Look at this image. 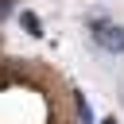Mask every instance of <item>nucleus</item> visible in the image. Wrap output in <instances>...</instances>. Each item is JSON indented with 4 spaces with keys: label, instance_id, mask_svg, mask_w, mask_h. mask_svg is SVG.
Returning <instances> with one entry per match:
<instances>
[{
    "label": "nucleus",
    "instance_id": "20e7f679",
    "mask_svg": "<svg viewBox=\"0 0 124 124\" xmlns=\"http://www.w3.org/2000/svg\"><path fill=\"white\" fill-rule=\"evenodd\" d=\"M8 8H12V4H8V0H0V16H8Z\"/></svg>",
    "mask_w": 124,
    "mask_h": 124
},
{
    "label": "nucleus",
    "instance_id": "f257e3e1",
    "mask_svg": "<svg viewBox=\"0 0 124 124\" xmlns=\"http://www.w3.org/2000/svg\"><path fill=\"white\" fill-rule=\"evenodd\" d=\"M89 35H93V43H97L101 50H108V54H124V23L105 19V16H93Z\"/></svg>",
    "mask_w": 124,
    "mask_h": 124
},
{
    "label": "nucleus",
    "instance_id": "39448f33",
    "mask_svg": "<svg viewBox=\"0 0 124 124\" xmlns=\"http://www.w3.org/2000/svg\"><path fill=\"white\" fill-rule=\"evenodd\" d=\"M105 124H116V120H105Z\"/></svg>",
    "mask_w": 124,
    "mask_h": 124
},
{
    "label": "nucleus",
    "instance_id": "7ed1b4c3",
    "mask_svg": "<svg viewBox=\"0 0 124 124\" xmlns=\"http://www.w3.org/2000/svg\"><path fill=\"white\" fill-rule=\"evenodd\" d=\"M78 112H81V120H85V124H93V108H89L85 101H78Z\"/></svg>",
    "mask_w": 124,
    "mask_h": 124
},
{
    "label": "nucleus",
    "instance_id": "f03ea898",
    "mask_svg": "<svg viewBox=\"0 0 124 124\" xmlns=\"http://www.w3.org/2000/svg\"><path fill=\"white\" fill-rule=\"evenodd\" d=\"M19 19H23V27H27L31 35H43V23H39V16H35V12H23Z\"/></svg>",
    "mask_w": 124,
    "mask_h": 124
}]
</instances>
